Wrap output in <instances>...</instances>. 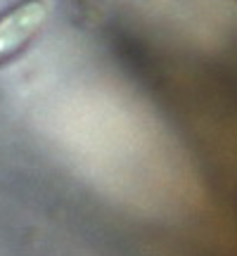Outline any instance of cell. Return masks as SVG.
Segmentation results:
<instances>
[{
	"label": "cell",
	"mask_w": 237,
	"mask_h": 256,
	"mask_svg": "<svg viewBox=\"0 0 237 256\" xmlns=\"http://www.w3.org/2000/svg\"><path fill=\"white\" fill-rule=\"evenodd\" d=\"M43 14H46L43 5L28 2V5L14 10L12 14L0 19V55H5L8 50L24 43L34 34V28L40 26Z\"/></svg>",
	"instance_id": "cell-1"
}]
</instances>
